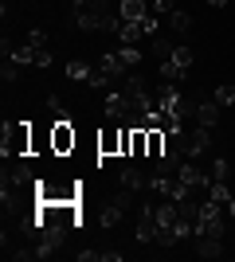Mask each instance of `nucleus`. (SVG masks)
<instances>
[{
	"instance_id": "26",
	"label": "nucleus",
	"mask_w": 235,
	"mask_h": 262,
	"mask_svg": "<svg viewBox=\"0 0 235 262\" xmlns=\"http://www.w3.org/2000/svg\"><path fill=\"white\" fill-rule=\"evenodd\" d=\"M28 43H32V47H44L47 43V32H44V28H32V32H28Z\"/></svg>"
},
{
	"instance_id": "21",
	"label": "nucleus",
	"mask_w": 235,
	"mask_h": 262,
	"mask_svg": "<svg viewBox=\"0 0 235 262\" xmlns=\"http://www.w3.org/2000/svg\"><path fill=\"white\" fill-rule=\"evenodd\" d=\"M90 75H94V67H90V63H67V78H82V82H90Z\"/></svg>"
},
{
	"instance_id": "24",
	"label": "nucleus",
	"mask_w": 235,
	"mask_h": 262,
	"mask_svg": "<svg viewBox=\"0 0 235 262\" xmlns=\"http://www.w3.org/2000/svg\"><path fill=\"white\" fill-rule=\"evenodd\" d=\"M227 172H231L227 161H224V157H216V161H212V180H227Z\"/></svg>"
},
{
	"instance_id": "19",
	"label": "nucleus",
	"mask_w": 235,
	"mask_h": 262,
	"mask_svg": "<svg viewBox=\"0 0 235 262\" xmlns=\"http://www.w3.org/2000/svg\"><path fill=\"white\" fill-rule=\"evenodd\" d=\"M212 102L220 110H227V106H235V86H216V94H212Z\"/></svg>"
},
{
	"instance_id": "22",
	"label": "nucleus",
	"mask_w": 235,
	"mask_h": 262,
	"mask_svg": "<svg viewBox=\"0 0 235 262\" xmlns=\"http://www.w3.org/2000/svg\"><path fill=\"white\" fill-rule=\"evenodd\" d=\"M173 8H177V0H149V16H157V20L168 16Z\"/></svg>"
},
{
	"instance_id": "7",
	"label": "nucleus",
	"mask_w": 235,
	"mask_h": 262,
	"mask_svg": "<svg viewBox=\"0 0 235 262\" xmlns=\"http://www.w3.org/2000/svg\"><path fill=\"white\" fill-rule=\"evenodd\" d=\"M118 16H122L125 24H137L149 16V4L145 0H118Z\"/></svg>"
},
{
	"instance_id": "4",
	"label": "nucleus",
	"mask_w": 235,
	"mask_h": 262,
	"mask_svg": "<svg viewBox=\"0 0 235 262\" xmlns=\"http://www.w3.org/2000/svg\"><path fill=\"white\" fill-rule=\"evenodd\" d=\"M75 145H78V133H75V125H71V118H59L55 125H51V133H47V149L55 157H71Z\"/></svg>"
},
{
	"instance_id": "14",
	"label": "nucleus",
	"mask_w": 235,
	"mask_h": 262,
	"mask_svg": "<svg viewBox=\"0 0 235 262\" xmlns=\"http://www.w3.org/2000/svg\"><path fill=\"white\" fill-rule=\"evenodd\" d=\"M196 121L212 129L216 121H220V106H216V102H200V106H196Z\"/></svg>"
},
{
	"instance_id": "17",
	"label": "nucleus",
	"mask_w": 235,
	"mask_h": 262,
	"mask_svg": "<svg viewBox=\"0 0 235 262\" xmlns=\"http://www.w3.org/2000/svg\"><path fill=\"white\" fill-rule=\"evenodd\" d=\"M122 211H125V208H118V204H114V200H110V204H106V208L98 211L102 227H118V219H122Z\"/></svg>"
},
{
	"instance_id": "25",
	"label": "nucleus",
	"mask_w": 235,
	"mask_h": 262,
	"mask_svg": "<svg viewBox=\"0 0 235 262\" xmlns=\"http://www.w3.org/2000/svg\"><path fill=\"white\" fill-rule=\"evenodd\" d=\"M134 196H137V192H130V188H122V192L114 196V204H118V208H125V211H130V208H134Z\"/></svg>"
},
{
	"instance_id": "16",
	"label": "nucleus",
	"mask_w": 235,
	"mask_h": 262,
	"mask_svg": "<svg viewBox=\"0 0 235 262\" xmlns=\"http://www.w3.org/2000/svg\"><path fill=\"white\" fill-rule=\"evenodd\" d=\"M145 133H149V153L145 157H153V161L165 157V129H145Z\"/></svg>"
},
{
	"instance_id": "11",
	"label": "nucleus",
	"mask_w": 235,
	"mask_h": 262,
	"mask_svg": "<svg viewBox=\"0 0 235 262\" xmlns=\"http://www.w3.org/2000/svg\"><path fill=\"white\" fill-rule=\"evenodd\" d=\"M192 59H196V55H192V47H184V43H180L177 51H173V59H168V63L177 67V71H180V78H184V75L192 71Z\"/></svg>"
},
{
	"instance_id": "13",
	"label": "nucleus",
	"mask_w": 235,
	"mask_h": 262,
	"mask_svg": "<svg viewBox=\"0 0 235 262\" xmlns=\"http://www.w3.org/2000/svg\"><path fill=\"white\" fill-rule=\"evenodd\" d=\"M157 172H165V176H177V168H180V164H184V161H180V149H173V153H165V157H157Z\"/></svg>"
},
{
	"instance_id": "1",
	"label": "nucleus",
	"mask_w": 235,
	"mask_h": 262,
	"mask_svg": "<svg viewBox=\"0 0 235 262\" xmlns=\"http://www.w3.org/2000/svg\"><path fill=\"white\" fill-rule=\"evenodd\" d=\"M153 211H157V243H161V247H177V243H180V235H177V223H180L177 200L165 196Z\"/></svg>"
},
{
	"instance_id": "32",
	"label": "nucleus",
	"mask_w": 235,
	"mask_h": 262,
	"mask_svg": "<svg viewBox=\"0 0 235 262\" xmlns=\"http://www.w3.org/2000/svg\"><path fill=\"white\" fill-rule=\"evenodd\" d=\"M208 4H212V8H227V0H208Z\"/></svg>"
},
{
	"instance_id": "28",
	"label": "nucleus",
	"mask_w": 235,
	"mask_h": 262,
	"mask_svg": "<svg viewBox=\"0 0 235 262\" xmlns=\"http://www.w3.org/2000/svg\"><path fill=\"white\" fill-rule=\"evenodd\" d=\"M47 106L55 110V118H71V114H67V106H63V102H59V98H47Z\"/></svg>"
},
{
	"instance_id": "9",
	"label": "nucleus",
	"mask_w": 235,
	"mask_h": 262,
	"mask_svg": "<svg viewBox=\"0 0 235 262\" xmlns=\"http://www.w3.org/2000/svg\"><path fill=\"white\" fill-rule=\"evenodd\" d=\"M4 180H12L16 188H35V184H39V180H35V168H32V164H16L12 172H4Z\"/></svg>"
},
{
	"instance_id": "18",
	"label": "nucleus",
	"mask_w": 235,
	"mask_h": 262,
	"mask_svg": "<svg viewBox=\"0 0 235 262\" xmlns=\"http://www.w3.org/2000/svg\"><path fill=\"white\" fill-rule=\"evenodd\" d=\"M168 28H173V32H188L192 16H188V12H180V8H173V12H168Z\"/></svg>"
},
{
	"instance_id": "3",
	"label": "nucleus",
	"mask_w": 235,
	"mask_h": 262,
	"mask_svg": "<svg viewBox=\"0 0 235 262\" xmlns=\"http://www.w3.org/2000/svg\"><path fill=\"white\" fill-rule=\"evenodd\" d=\"M173 149H180L184 157H204L208 149H212V129L208 125H196V129H180V133H173Z\"/></svg>"
},
{
	"instance_id": "6",
	"label": "nucleus",
	"mask_w": 235,
	"mask_h": 262,
	"mask_svg": "<svg viewBox=\"0 0 235 262\" xmlns=\"http://www.w3.org/2000/svg\"><path fill=\"white\" fill-rule=\"evenodd\" d=\"M98 153L102 157H122V125L98 133Z\"/></svg>"
},
{
	"instance_id": "2",
	"label": "nucleus",
	"mask_w": 235,
	"mask_h": 262,
	"mask_svg": "<svg viewBox=\"0 0 235 262\" xmlns=\"http://www.w3.org/2000/svg\"><path fill=\"white\" fill-rule=\"evenodd\" d=\"M32 141H35L32 121H12V125H4L0 153H4V157H28V153H32Z\"/></svg>"
},
{
	"instance_id": "8",
	"label": "nucleus",
	"mask_w": 235,
	"mask_h": 262,
	"mask_svg": "<svg viewBox=\"0 0 235 262\" xmlns=\"http://www.w3.org/2000/svg\"><path fill=\"white\" fill-rule=\"evenodd\" d=\"M196 254H200V258H220V254H224V239H216V235H196Z\"/></svg>"
},
{
	"instance_id": "29",
	"label": "nucleus",
	"mask_w": 235,
	"mask_h": 262,
	"mask_svg": "<svg viewBox=\"0 0 235 262\" xmlns=\"http://www.w3.org/2000/svg\"><path fill=\"white\" fill-rule=\"evenodd\" d=\"M94 258H102V251H78V262H94Z\"/></svg>"
},
{
	"instance_id": "20",
	"label": "nucleus",
	"mask_w": 235,
	"mask_h": 262,
	"mask_svg": "<svg viewBox=\"0 0 235 262\" xmlns=\"http://www.w3.org/2000/svg\"><path fill=\"white\" fill-rule=\"evenodd\" d=\"M118 55H122V63L130 67V71H137V63H141V51H137L134 43H122V51H118Z\"/></svg>"
},
{
	"instance_id": "10",
	"label": "nucleus",
	"mask_w": 235,
	"mask_h": 262,
	"mask_svg": "<svg viewBox=\"0 0 235 262\" xmlns=\"http://www.w3.org/2000/svg\"><path fill=\"white\" fill-rule=\"evenodd\" d=\"M173 51H177V43H173V39H168V35H149V55H153V59H173Z\"/></svg>"
},
{
	"instance_id": "31",
	"label": "nucleus",
	"mask_w": 235,
	"mask_h": 262,
	"mask_svg": "<svg viewBox=\"0 0 235 262\" xmlns=\"http://www.w3.org/2000/svg\"><path fill=\"white\" fill-rule=\"evenodd\" d=\"M224 208H227V215H231V219H235V200H227Z\"/></svg>"
},
{
	"instance_id": "30",
	"label": "nucleus",
	"mask_w": 235,
	"mask_h": 262,
	"mask_svg": "<svg viewBox=\"0 0 235 262\" xmlns=\"http://www.w3.org/2000/svg\"><path fill=\"white\" fill-rule=\"evenodd\" d=\"M87 4H90V0H71V8H75V12H78V8H87Z\"/></svg>"
},
{
	"instance_id": "27",
	"label": "nucleus",
	"mask_w": 235,
	"mask_h": 262,
	"mask_svg": "<svg viewBox=\"0 0 235 262\" xmlns=\"http://www.w3.org/2000/svg\"><path fill=\"white\" fill-rule=\"evenodd\" d=\"M51 63H55V59H51V51H47V47H39V51H35V67L44 71V67H51Z\"/></svg>"
},
{
	"instance_id": "5",
	"label": "nucleus",
	"mask_w": 235,
	"mask_h": 262,
	"mask_svg": "<svg viewBox=\"0 0 235 262\" xmlns=\"http://www.w3.org/2000/svg\"><path fill=\"white\" fill-rule=\"evenodd\" d=\"M157 204H141L137 208V243H157Z\"/></svg>"
},
{
	"instance_id": "23",
	"label": "nucleus",
	"mask_w": 235,
	"mask_h": 262,
	"mask_svg": "<svg viewBox=\"0 0 235 262\" xmlns=\"http://www.w3.org/2000/svg\"><path fill=\"white\" fill-rule=\"evenodd\" d=\"M0 78H4V82H16V78H20V63H16V59H4V67H0Z\"/></svg>"
},
{
	"instance_id": "12",
	"label": "nucleus",
	"mask_w": 235,
	"mask_h": 262,
	"mask_svg": "<svg viewBox=\"0 0 235 262\" xmlns=\"http://www.w3.org/2000/svg\"><path fill=\"white\" fill-rule=\"evenodd\" d=\"M122 188H130V192H149V180L137 168H122Z\"/></svg>"
},
{
	"instance_id": "15",
	"label": "nucleus",
	"mask_w": 235,
	"mask_h": 262,
	"mask_svg": "<svg viewBox=\"0 0 235 262\" xmlns=\"http://www.w3.org/2000/svg\"><path fill=\"white\" fill-rule=\"evenodd\" d=\"M35 51H39V47L24 43V47H12V55H4V59H16L20 67H35Z\"/></svg>"
}]
</instances>
